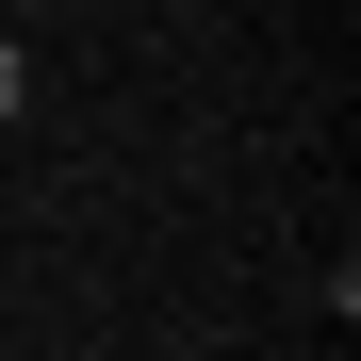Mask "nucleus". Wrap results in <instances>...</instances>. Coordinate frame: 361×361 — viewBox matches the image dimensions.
<instances>
[{
    "label": "nucleus",
    "instance_id": "f257e3e1",
    "mask_svg": "<svg viewBox=\"0 0 361 361\" xmlns=\"http://www.w3.org/2000/svg\"><path fill=\"white\" fill-rule=\"evenodd\" d=\"M17 115H33V49L0 33V132H17Z\"/></svg>",
    "mask_w": 361,
    "mask_h": 361
}]
</instances>
